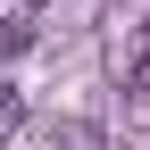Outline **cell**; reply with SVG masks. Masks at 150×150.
<instances>
[{
    "instance_id": "cell-1",
    "label": "cell",
    "mask_w": 150,
    "mask_h": 150,
    "mask_svg": "<svg viewBox=\"0 0 150 150\" xmlns=\"http://www.w3.org/2000/svg\"><path fill=\"white\" fill-rule=\"evenodd\" d=\"M125 100H150V25L134 33V59H125Z\"/></svg>"
},
{
    "instance_id": "cell-2",
    "label": "cell",
    "mask_w": 150,
    "mask_h": 150,
    "mask_svg": "<svg viewBox=\"0 0 150 150\" xmlns=\"http://www.w3.org/2000/svg\"><path fill=\"white\" fill-rule=\"evenodd\" d=\"M17 125H25V100H17V83H8V75H0V142H8Z\"/></svg>"
},
{
    "instance_id": "cell-3",
    "label": "cell",
    "mask_w": 150,
    "mask_h": 150,
    "mask_svg": "<svg viewBox=\"0 0 150 150\" xmlns=\"http://www.w3.org/2000/svg\"><path fill=\"white\" fill-rule=\"evenodd\" d=\"M33 42V25H17V17H0V59H8V50H25Z\"/></svg>"
},
{
    "instance_id": "cell-4",
    "label": "cell",
    "mask_w": 150,
    "mask_h": 150,
    "mask_svg": "<svg viewBox=\"0 0 150 150\" xmlns=\"http://www.w3.org/2000/svg\"><path fill=\"white\" fill-rule=\"evenodd\" d=\"M75 150H100V142H75Z\"/></svg>"
}]
</instances>
